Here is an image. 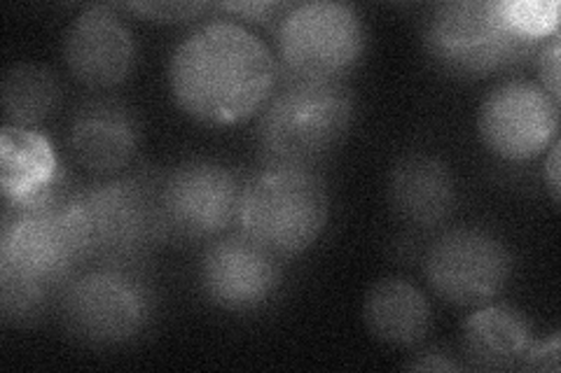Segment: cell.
I'll return each instance as SVG.
<instances>
[{
	"label": "cell",
	"instance_id": "obj_18",
	"mask_svg": "<svg viewBox=\"0 0 561 373\" xmlns=\"http://www.w3.org/2000/svg\"><path fill=\"white\" fill-rule=\"evenodd\" d=\"M59 156L38 129L8 127L0 133V187L5 203L26 201L61 185Z\"/></svg>",
	"mask_w": 561,
	"mask_h": 373
},
{
	"label": "cell",
	"instance_id": "obj_22",
	"mask_svg": "<svg viewBox=\"0 0 561 373\" xmlns=\"http://www.w3.org/2000/svg\"><path fill=\"white\" fill-rule=\"evenodd\" d=\"M127 10L152 22H185V20H195L197 14L206 12L208 5L204 3H131L127 5Z\"/></svg>",
	"mask_w": 561,
	"mask_h": 373
},
{
	"label": "cell",
	"instance_id": "obj_9",
	"mask_svg": "<svg viewBox=\"0 0 561 373\" xmlns=\"http://www.w3.org/2000/svg\"><path fill=\"white\" fill-rule=\"evenodd\" d=\"M424 276L435 296L447 304L480 308L505 292L513 276V255L491 231L456 226L428 247Z\"/></svg>",
	"mask_w": 561,
	"mask_h": 373
},
{
	"label": "cell",
	"instance_id": "obj_7",
	"mask_svg": "<svg viewBox=\"0 0 561 373\" xmlns=\"http://www.w3.org/2000/svg\"><path fill=\"white\" fill-rule=\"evenodd\" d=\"M57 311L64 329L78 343L117 348L148 329L154 296L134 266L96 264L66 282L57 296Z\"/></svg>",
	"mask_w": 561,
	"mask_h": 373
},
{
	"label": "cell",
	"instance_id": "obj_1",
	"mask_svg": "<svg viewBox=\"0 0 561 373\" xmlns=\"http://www.w3.org/2000/svg\"><path fill=\"white\" fill-rule=\"evenodd\" d=\"M270 45L234 20H210L175 45L169 86L179 108L206 127H232L257 115L278 86Z\"/></svg>",
	"mask_w": 561,
	"mask_h": 373
},
{
	"label": "cell",
	"instance_id": "obj_4",
	"mask_svg": "<svg viewBox=\"0 0 561 373\" xmlns=\"http://www.w3.org/2000/svg\"><path fill=\"white\" fill-rule=\"evenodd\" d=\"M160 185L162 175L117 173L73 189L90 259L136 266L169 241Z\"/></svg>",
	"mask_w": 561,
	"mask_h": 373
},
{
	"label": "cell",
	"instance_id": "obj_2",
	"mask_svg": "<svg viewBox=\"0 0 561 373\" xmlns=\"http://www.w3.org/2000/svg\"><path fill=\"white\" fill-rule=\"evenodd\" d=\"M90 261L73 189L64 183L26 201L5 203L0 224V278L59 296Z\"/></svg>",
	"mask_w": 561,
	"mask_h": 373
},
{
	"label": "cell",
	"instance_id": "obj_12",
	"mask_svg": "<svg viewBox=\"0 0 561 373\" xmlns=\"http://www.w3.org/2000/svg\"><path fill=\"white\" fill-rule=\"evenodd\" d=\"M197 278L208 304L230 313H251L276 296L284 269L280 257L237 231L210 241L199 259Z\"/></svg>",
	"mask_w": 561,
	"mask_h": 373
},
{
	"label": "cell",
	"instance_id": "obj_26",
	"mask_svg": "<svg viewBox=\"0 0 561 373\" xmlns=\"http://www.w3.org/2000/svg\"><path fill=\"white\" fill-rule=\"evenodd\" d=\"M548 159H546V183H548V189H550V197H552V203H559V152H561V143L559 138L554 140V143L548 148Z\"/></svg>",
	"mask_w": 561,
	"mask_h": 373
},
{
	"label": "cell",
	"instance_id": "obj_23",
	"mask_svg": "<svg viewBox=\"0 0 561 373\" xmlns=\"http://www.w3.org/2000/svg\"><path fill=\"white\" fill-rule=\"evenodd\" d=\"M218 10L243 16L245 22L253 24H276L278 16L286 12V3H220Z\"/></svg>",
	"mask_w": 561,
	"mask_h": 373
},
{
	"label": "cell",
	"instance_id": "obj_21",
	"mask_svg": "<svg viewBox=\"0 0 561 373\" xmlns=\"http://www.w3.org/2000/svg\"><path fill=\"white\" fill-rule=\"evenodd\" d=\"M536 66H538V84L546 89V92L561 103V45H559V35H552V38L538 49L536 55Z\"/></svg>",
	"mask_w": 561,
	"mask_h": 373
},
{
	"label": "cell",
	"instance_id": "obj_5",
	"mask_svg": "<svg viewBox=\"0 0 561 373\" xmlns=\"http://www.w3.org/2000/svg\"><path fill=\"white\" fill-rule=\"evenodd\" d=\"M328 218V189L311 168L267 166L243 185L237 224L243 236L286 259L309 250Z\"/></svg>",
	"mask_w": 561,
	"mask_h": 373
},
{
	"label": "cell",
	"instance_id": "obj_16",
	"mask_svg": "<svg viewBox=\"0 0 561 373\" xmlns=\"http://www.w3.org/2000/svg\"><path fill=\"white\" fill-rule=\"evenodd\" d=\"M391 208L414 226H437L456 208V183L449 166L433 154H408L393 166L389 180Z\"/></svg>",
	"mask_w": 561,
	"mask_h": 373
},
{
	"label": "cell",
	"instance_id": "obj_17",
	"mask_svg": "<svg viewBox=\"0 0 561 373\" xmlns=\"http://www.w3.org/2000/svg\"><path fill=\"white\" fill-rule=\"evenodd\" d=\"M363 323L383 346L414 348L426 341L433 327L428 296L405 278H383L367 290Z\"/></svg>",
	"mask_w": 561,
	"mask_h": 373
},
{
	"label": "cell",
	"instance_id": "obj_20",
	"mask_svg": "<svg viewBox=\"0 0 561 373\" xmlns=\"http://www.w3.org/2000/svg\"><path fill=\"white\" fill-rule=\"evenodd\" d=\"M505 20L534 43H546L559 35V3L557 0H501Z\"/></svg>",
	"mask_w": 561,
	"mask_h": 373
},
{
	"label": "cell",
	"instance_id": "obj_15",
	"mask_svg": "<svg viewBox=\"0 0 561 373\" xmlns=\"http://www.w3.org/2000/svg\"><path fill=\"white\" fill-rule=\"evenodd\" d=\"M534 343L536 336L524 313L494 301L472 311L461 327L466 369L524 371Z\"/></svg>",
	"mask_w": 561,
	"mask_h": 373
},
{
	"label": "cell",
	"instance_id": "obj_24",
	"mask_svg": "<svg viewBox=\"0 0 561 373\" xmlns=\"http://www.w3.org/2000/svg\"><path fill=\"white\" fill-rule=\"evenodd\" d=\"M524 371H559V334H552L550 339H542L531 346L529 358H526Z\"/></svg>",
	"mask_w": 561,
	"mask_h": 373
},
{
	"label": "cell",
	"instance_id": "obj_6",
	"mask_svg": "<svg viewBox=\"0 0 561 373\" xmlns=\"http://www.w3.org/2000/svg\"><path fill=\"white\" fill-rule=\"evenodd\" d=\"M421 38L433 63L459 78L503 73L546 45L517 33L505 20L501 0H451L435 5Z\"/></svg>",
	"mask_w": 561,
	"mask_h": 373
},
{
	"label": "cell",
	"instance_id": "obj_3",
	"mask_svg": "<svg viewBox=\"0 0 561 373\" xmlns=\"http://www.w3.org/2000/svg\"><path fill=\"white\" fill-rule=\"evenodd\" d=\"M354 94L344 80L278 78L257 117V150L267 166L311 168L346 138Z\"/></svg>",
	"mask_w": 561,
	"mask_h": 373
},
{
	"label": "cell",
	"instance_id": "obj_11",
	"mask_svg": "<svg viewBox=\"0 0 561 373\" xmlns=\"http://www.w3.org/2000/svg\"><path fill=\"white\" fill-rule=\"evenodd\" d=\"M557 131L559 103L534 80H503L480 103V140L503 162H531L554 143Z\"/></svg>",
	"mask_w": 561,
	"mask_h": 373
},
{
	"label": "cell",
	"instance_id": "obj_13",
	"mask_svg": "<svg viewBox=\"0 0 561 373\" xmlns=\"http://www.w3.org/2000/svg\"><path fill=\"white\" fill-rule=\"evenodd\" d=\"M61 55L78 82L105 92L129 80L138 49L131 28L113 8L90 5L68 24Z\"/></svg>",
	"mask_w": 561,
	"mask_h": 373
},
{
	"label": "cell",
	"instance_id": "obj_25",
	"mask_svg": "<svg viewBox=\"0 0 561 373\" xmlns=\"http://www.w3.org/2000/svg\"><path fill=\"white\" fill-rule=\"evenodd\" d=\"M405 366L412 371H463L466 369V364L456 362L449 358V354L437 352V350L421 352L416 360H410Z\"/></svg>",
	"mask_w": 561,
	"mask_h": 373
},
{
	"label": "cell",
	"instance_id": "obj_10",
	"mask_svg": "<svg viewBox=\"0 0 561 373\" xmlns=\"http://www.w3.org/2000/svg\"><path fill=\"white\" fill-rule=\"evenodd\" d=\"M243 185L214 159H190L162 175L160 201L169 241H216L237 224Z\"/></svg>",
	"mask_w": 561,
	"mask_h": 373
},
{
	"label": "cell",
	"instance_id": "obj_14",
	"mask_svg": "<svg viewBox=\"0 0 561 373\" xmlns=\"http://www.w3.org/2000/svg\"><path fill=\"white\" fill-rule=\"evenodd\" d=\"M66 143L76 162L96 177L125 171L140 143V124L127 103L96 96L70 115Z\"/></svg>",
	"mask_w": 561,
	"mask_h": 373
},
{
	"label": "cell",
	"instance_id": "obj_19",
	"mask_svg": "<svg viewBox=\"0 0 561 373\" xmlns=\"http://www.w3.org/2000/svg\"><path fill=\"white\" fill-rule=\"evenodd\" d=\"M0 101L8 127L35 129L59 108L61 86L45 66L16 63L5 70Z\"/></svg>",
	"mask_w": 561,
	"mask_h": 373
},
{
	"label": "cell",
	"instance_id": "obj_8",
	"mask_svg": "<svg viewBox=\"0 0 561 373\" xmlns=\"http://www.w3.org/2000/svg\"><path fill=\"white\" fill-rule=\"evenodd\" d=\"M280 75L302 80H342L358 66L367 31L356 8L337 0L288 5L274 26Z\"/></svg>",
	"mask_w": 561,
	"mask_h": 373
}]
</instances>
